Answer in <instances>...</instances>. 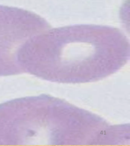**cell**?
<instances>
[{
	"mask_svg": "<svg viewBox=\"0 0 130 146\" xmlns=\"http://www.w3.org/2000/svg\"><path fill=\"white\" fill-rule=\"evenodd\" d=\"M130 43L118 29L77 25L47 30L27 41L21 58L31 72L62 83L95 82L129 59Z\"/></svg>",
	"mask_w": 130,
	"mask_h": 146,
	"instance_id": "6da1fadb",
	"label": "cell"
}]
</instances>
